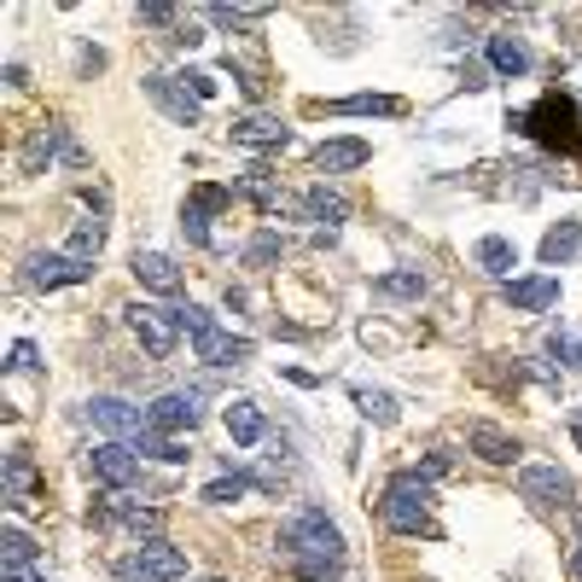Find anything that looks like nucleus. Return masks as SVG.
<instances>
[{"label": "nucleus", "instance_id": "40", "mask_svg": "<svg viewBox=\"0 0 582 582\" xmlns=\"http://www.w3.org/2000/svg\"><path fill=\"white\" fill-rule=\"evenodd\" d=\"M181 82H186V88H193L198 99H210V94H216V76H210V71H186Z\"/></svg>", "mask_w": 582, "mask_h": 582}, {"label": "nucleus", "instance_id": "35", "mask_svg": "<svg viewBox=\"0 0 582 582\" xmlns=\"http://www.w3.org/2000/svg\"><path fill=\"white\" fill-rule=\"evenodd\" d=\"M280 251H286V239H280V233H256L251 245H245V263H251V268H256V263H274Z\"/></svg>", "mask_w": 582, "mask_h": 582}, {"label": "nucleus", "instance_id": "14", "mask_svg": "<svg viewBox=\"0 0 582 582\" xmlns=\"http://www.w3.org/2000/svg\"><path fill=\"white\" fill-rule=\"evenodd\" d=\"M146 94L158 99V106H163L169 117H175V123H198V111H204V99H198L193 88H186V82L175 88L169 76H146Z\"/></svg>", "mask_w": 582, "mask_h": 582}, {"label": "nucleus", "instance_id": "38", "mask_svg": "<svg viewBox=\"0 0 582 582\" xmlns=\"http://www.w3.org/2000/svg\"><path fill=\"white\" fill-rule=\"evenodd\" d=\"M449 472H454V454H425V466H420L425 484H437V477H449Z\"/></svg>", "mask_w": 582, "mask_h": 582}, {"label": "nucleus", "instance_id": "10", "mask_svg": "<svg viewBox=\"0 0 582 582\" xmlns=\"http://www.w3.org/2000/svg\"><path fill=\"white\" fill-rule=\"evenodd\" d=\"M134 565H141L151 582H181L186 577V554H181V547H169L163 536H151V542L134 547Z\"/></svg>", "mask_w": 582, "mask_h": 582}, {"label": "nucleus", "instance_id": "3", "mask_svg": "<svg viewBox=\"0 0 582 582\" xmlns=\"http://www.w3.org/2000/svg\"><path fill=\"white\" fill-rule=\"evenodd\" d=\"M129 327H134V338L146 344L151 362H169V355H175V332H181L175 310H158V303H134V310H129Z\"/></svg>", "mask_w": 582, "mask_h": 582}, {"label": "nucleus", "instance_id": "6", "mask_svg": "<svg viewBox=\"0 0 582 582\" xmlns=\"http://www.w3.org/2000/svg\"><path fill=\"white\" fill-rule=\"evenodd\" d=\"M88 477H94V484H106V489L117 495V489H129L134 477H141V460H134L129 442H99V449L88 454Z\"/></svg>", "mask_w": 582, "mask_h": 582}, {"label": "nucleus", "instance_id": "45", "mask_svg": "<svg viewBox=\"0 0 582 582\" xmlns=\"http://www.w3.org/2000/svg\"><path fill=\"white\" fill-rule=\"evenodd\" d=\"M577 547H582V507H577Z\"/></svg>", "mask_w": 582, "mask_h": 582}, {"label": "nucleus", "instance_id": "32", "mask_svg": "<svg viewBox=\"0 0 582 582\" xmlns=\"http://www.w3.org/2000/svg\"><path fill=\"white\" fill-rule=\"evenodd\" d=\"M379 298H425V274L420 268H397L379 280Z\"/></svg>", "mask_w": 582, "mask_h": 582}, {"label": "nucleus", "instance_id": "17", "mask_svg": "<svg viewBox=\"0 0 582 582\" xmlns=\"http://www.w3.org/2000/svg\"><path fill=\"white\" fill-rule=\"evenodd\" d=\"M507 303H512V310H524V315H542V310H554V303H559V280H547V274H536V280H512Z\"/></svg>", "mask_w": 582, "mask_h": 582}, {"label": "nucleus", "instance_id": "19", "mask_svg": "<svg viewBox=\"0 0 582 582\" xmlns=\"http://www.w3.org/2000/svg\"><path fill=\"white\" fill-rule=\"evenodd\" d=\"M263 432H268V420H263V408H256L251 397L228 402V437L239 442V449H251V442H263Z\"/></svg>", "mask_w": 582, "mask_h": 582}, {"label": "nucleus", "instance_id": "42", "mask_svg": "<svg viewBox=\"0 0 582 582\" xmlns=\"http://www.w3.org/2000/svg\"><path fill=\"white\" fill-rule=\"evenodd\" d=\"M117 582H151V577H146L134 559H123V565H117Z\"/></svg>", "mask_w": 582, "mask_h": 582}, {"label": "nucleus", "instance_id": "29", "mask_svg": "<svg viewBox=\"0 0 582 582\" xmlns=\"http://www.w3.org/2000/svg\"><path fill=\"white\" fill-rule=\"evenodd\" d=\"M239 193H245V198H251L263 216H274V210H280V193H274V181L263 175V169H251V175H239Z\"/></svg>", "mask_w": 582, "mask_h": 582}, {"label": "nucleus", "instance_id": "22", "mask_svg": "<svg viewBox=\"0 0 582 582\" xmlns=\"http://www.w3.org/2000/svg\"><path fill=\"white\" fill-rule=\"evenodd\" d=\"M29 565H36V542L19 524H7L0 530V571H29Z\"/></svg>", "mask_w": 582, "mask_h": 582}, {"label": "nucleus", "instance_id": "13", "mask_svg": "<svg viewBox=\"0 0 582 582\" xmlns=\"http://www.w3.org/2000/svg\"><path fill=\"white\" fill-rule=\"evenodd\" d=\"M193 350H198L204 367H239V362H251V338H233V332H221V327L193 338Z\"/></svg>", "mask_w": 582, "mask_h": 582}, {"label": "nucleus", "instance_id": "44", "mask_svg": "<svg viewBox=\"0 0 582 582\" xmlns=\"http://www.w3.org/2000/svg\"><path fill=\"white\" fill-rule=\"evenodd\" d=\"M571 582H582V547H577V554H571Z\"/></svg>", "mask_w": 582, "mask_h": 582}, {"label": "nucleus", "instance_id": "4", "mask_svg": "<svg viewBox=\"0 0 582 582\" xmlns=\"http://www.w3.org/2000/svg\"><path fill=\"white\" fill-rule=\"evenodd\" d=\"M519 495H524V501H536V507H571L577 484L554 466V460H530V466H519Z\"/></svg>", "mask_w": 582, "mask_h": 582}, {"label": "nucleus", "instance_id": "5", "mask_svg": "<svg viewBox=\"0 0 582 582\" xmlns=\"http://www.w3.org/2000/svg\"><path fill=\"white\" fill-rule=\"evenodd\" d=\"M24 280L36 286V291L82 286V280H94V263H76V256H64V251H36V256L24 263Z\"/></svg>", "mask_w": 582, "mask_h": 582}, {"label": "nucleus", "instance_id": "31", "mask_svg": "<svg viewBox=\"0 0 582 582\" xmlns=\"http://www.w3.org/2000/svg\"><path fill=\"white\" fill-rule=\"evenodd\" d=\"M350 397H355V408H362V414H367L373 425H390V420H397V402H390L385 390H367V385H355Z\"/></svg>", "mask_w": 582, "mask_h": 582}, {"label": "nucleus", "instance_id": "7", "mask_svg": "<svg viewBox=\"0 0 582 582\" xmlns=\"http://www.w3.org/2000/svg\"><path fill=\"white\" fill-rule=\"evenodd\" d=\"M146 425H151V432H163V437L193 432V425H198V397H193V390H169V397H158L146 408Z\"/></svg>", "mask_w": 582, "mask_h": 582}, {"label": "nucleus", "instance_id": "20", "mask_svg": "<svg viewBox=\"0 0 582 582\" xmlns=\"http://www.w3.org/2000/svg\"><path fill=\"white\" fill-rule=\"evenodd\" d=\"M571 256H582V221H559V228L542 239V263L559 268V263H571Z\"/></svg>", "mask_w": 582, "mask_h": 582}, {"label": "nucleus", "instance_id": "46", "mask_svg": "<svg viewBox=\"0 0 582 582\" xmlns=\"http://www.w3.org/2000/svg\"><path fill=\"white\" fill-rule=\"evenodd\" d=\"M577 449H582V420H577Z\"/></svg>", "mask_w": 582, "mask_h": 582}, {"label": "nucleus", "instance_id": "15", "mask_svg": "<svg viewBox=\"0 0 582 582\" xmlns=\"http://www.w3.org/2000/svg\"><path fill=\"white\" fill-rule=\"evenodd\" d=\"M373 158L367 141H320L315 146V169L320 175H350V169H362Z\"/></svg>", "mask_w": 582, "mask_h": 582}, {"label": "nucleus", "instance_id": "28", "mask_svg": "<svg viewBox=\"0 0 582 582\" xmlns=\"http://www.w3.org/2000/svg\"><path fill=\"white\" fill-rule=\"evenodd\" d=\"M477 263H484L489 274H501V280H507V274L519 268V251H512L507 239H495V233H489V239H477Z\"/></svg>", "mask_w": 582, "mask_h": 582}, {"label": "nucleus", "instance_id": "33", "mask_svg": "<svg viewBox=\"0 0 582 582\" xmlns=\"http://www.w3.org/2000/svg\"><path fill=\"white\" fill-rule=\"evenodd\" d=\"M175 320H181V332H186V338H204V332H216V315H210V310H198V303H181V310H175Z\"/></svg>", "mask_w": 582, "mask_h": 582}, {"label": "nucleus", "instance_id": "43", "mask_svg": "<svg viewBox=\"0 0 582 582\" xmlns=\"http://www.w3.org/2000/svg\"><path fill=\"white\" fill-rule=\"evenodd\" d=\"M0 582H47V577H36V571H0Z\"/></svg>", "mask_w": 582, "mask_h": 582}, {"label": "nucleus", "instance_id": "26", "mask_svg": "<svg viewBox=\"0 0 582 582\" xmlns=\"http://www.w3.org/2000/svg\"><path fill=\"white\" fill-rule=\"evenodd\" d=\"M99 251H106V221H76V228H71V245H64V256H76V263H94Z\"/></svg>", "mask_w": 582, "mask_h": 582}, {"label": "nucleus", "instance_id": "21", "mask_svg": "<svg viewBox=\"0 0 582 582\" xmlns=\"http://www.w3.org/2000/svg\"><path fill=\"white\" fill-rule=\"evenodd\" d=\"M489 64H495L501 76H524V71H530V47L501 29V36H489Z\"/></svg>", "mask_w": 582, "mask_h": 582}, {"label": "nucleus", "instance_id": "18", "mask_svg": "<svg viewBox=\"0 0 582 582\" xmlns=\"http://www.w3.org/2000/svg\"><path fill=\"white\" fill-rule=\"evenodd\" d=\"M472 454H484L489 466H512L524 449H519L512 432H501V425H472Z\"/></svg>", "mask_w": 582, "mask_h": 582}, {"label": "nucleus", "instance_id": "25", "mask_svg": "<svg viewBox=\"0 0 582 582\" xmlns=\"http://www.w3.org/2000/svg\"><path fill=\"white\" fill-rule=\"evenodd\" d=\"M129 449H134V454H151V460H169V466H181V460H186V442H181V437L151 432V425H146V432L129 442Z\"/></svg>", "mask_w": 582, "mask_h": 582}, {"label": "nucleus", "instance_id": "39", "mask_svg": "<svg viewBox=\"0 0 582 582\" xmlns=\"http://www.w3.org/2000/svg\"><path fill=\"white\" fill-rule=\"evenodd\" d=\"M12 373H36L41 362H36V344H12V362H7Z\"/></svg>", "mask_w": 582, "mask_h": 582}, {"label": "nucleus", "instance_id": "41", "mask_svg": "<svg viewBox=\"0 0 582 582\" xmlns=\"http://www.w3.org/2000/svg\"><path fill=\"white\" fill-rule=\"evenodd\" d=\"M141 24H175V7H141Z\"/></svg>", "mask_w": 582, "mask_h": 582}, {"label": "nucleus", "instance_id": "8", "mask_svg": "<svg viewBox=\"0 0 582 582\" xmlns=\"http://www.w3.org/2000/svg\"><path fill=\"white\" fill-rule=\"evenodd\" d=\"M94 519L99 524H129L134 536H146V542L163 536V512L158 507H134V501H123V495H106V507H99Z\"/></svg>", "mask_w": 582, "mask_h": 582}, {"label": "nucleus", "instance_id": "9", "mask_svg": "<svg viewBox=\"0 0 582 582\" xmlns=\"http://www.w3.org/2000/svg\"><path fill=\"white\" fill-rule=\"evenodd\" d=\"M88 420L99 425V432L129 437V442L146 432V414H141V408H129V402H117V397H94V402H88Z\"/></svg>", "mask_w": 582, "mask_h": 582}, {"label": "nucleus", "instance_id": "36", "mask_svg": "<svg viewBox=\"0 0 582 582\" xmlns=\"http://www.w3.org/2000/svg\"><path fill=\"white\" fill-rule=\"evenodd\" d=\"M181 233L193 239V245H210V216H204V210H193V204H186V210H181Z\"/></svg>", "mask_w": 582, "mask_h": 582}, {"label": "nucleus", "instance_id": "11", "mask_svg": "<svg viewBox=\"0 0 582 582\" xmlns=\"http://www.w3.org/2000/svg\"><path fill=\"white\" fill-rule=\"evenodd\" d=\"M64 146H71V129H64V123H41L36 134H29V146L19 151L24 175H41L53 158H64Z\"/></svg>", "mask_w": 582, "mask_h": 582}, {"label": "nucleus", "instance_id": "2", "mask_svg": "<svg viewBox=\"0 0 582 582\" xmlns=\"http://www.w3.org/2000/svg\"><path fill=\"white\" fill-rule=\"evenodd\" d=\"M385 524L402 530V536L432 530V484H425L420 472H408V477H397V484L385 489Z\"/></svg>", "mask_w": 582, "mask_h": 582}, {"label": "nucleus", "instance_id": "27", "mask_svg": "<svg viewBox=\"0 0 582 582\" xmlns=\"http://www.w3.org/2000/svg\"><path fill=\"white\" fill-rule=\"evenodd\" d=\"M303 210H310L315 221H344V216H350V198H344V193H332V186H310Z\"/></svg>", "mask_w": 582, "mask_h": 582}, {"label": "nucleus", "instance_id": "23", "mask_svg": "<svg viewBox=\"0 0 582 582\" xmlns=\"http://www.w3.org/2000/svg\"><path fill=\"white\" fill-rule=\"evenodd\" d=\"M327 111H350V117H397L402 99L397 94H350V99H332Z\"/></svg>", "mask_w": 582, "mask_h": 582}, {"label": "nucleus", "instance_id": "37", "mask_svg": "<svg viewBox=\"0 0 582 582\" xmlns=\"http://www.w3.org/2000/svg\"><path fill=\"white\" fill-rule=\"evenodd\" d=\"M221 204H228V186H193V210H204V216H216Z\"/></svg>", "mask_w": 582, "mask_h": 582}, {"label": "nucleus", "instance_id": "1", "mask_svg": "<svg viewBox=\"0 0 582 582\" xmlns=\"http://www.w3.org/2000/svg\"><path fill=\"white\" fill-rule=\"evenodd\" d=\"M280 554L298 565L303 577L327 582V577H332V565L344 559V530H338L320 507H303L298 519L280 530Z\"/></svg>", "mask_w": 582, "mask_h": 582}, {"label": "nucleus", "instance_id": "12", "mask_svg": "<svg viewBox=\"0 0 582 582\" xmlns=\"http://www.w3.org/2000/svg\"><path fill=\"white\" fill-rule=\"evenodd\" d=\"M129 268H134V280H141L146 291H158V298H175V291H181V268L169 263L163 251H134Z\"/></svg>", "mask_w": 582, "mask_h": 582}, {"label": "nucleus", "instance_id": "47", "mask_svg": "<svg viewBox=\"0 0 582 582\" xmlns=\"http://www.w3.org/2000/svg\"><path fill=\"white\" fill-rule=\"evenodd\" d=\"M577 367H582V344H577Z\"/></svg>", "mask_w": 582, "mask_h": 582}, {"label": "nucleus", "instance_id": "30", "mask_svg": "<svg viewBox=\"0 0 582 582\" xmlns=\"http://www.w3.org/2000/svg\"><path fill=\"white\" fill-rule=\"evenodd\" d=\"M210 19H216L221 29H245V24H263V19H268V7H233V0H216Z\"/></svg>", "mask_w": 582, "mask_h": 582}, {"label": "nucleus", "instance_id": "24", "mask_svg": "<svg viewBox=\"0 0 582 582\" xmlns=\"http://www.w3.org/2000/svg\"><path fill=\"white\" fill-rule=\"evenodd\" d=\"M29 489H36V460H29L24 449H12L7 454V501H29Z\"/></svg>", "mask_w": 582, "mask_h": 582}, {"label": "nucleus", "instance_id": "16", "mask_svg": "<svg viewBox=\"0 0 582 582\" xmlns=\"http://www.w3.org/2000/svg\"><path fill=\"white\" fill-rule=\"evenodd\" d=\"M233 141H239V146H251V151H268V146H286V141H291V129L280 123V117L251 111V117H239V123H233Z\"/></svg>", "mask_w": 582, "mask_h": 582}, {"label": "nucleus", "instance_id": "34", "mask_svg": "<svg viewBox=\"0 0 582 582\" xmlns=\"http://www.w3.org/2000/svg\"><path fill=\"white\" fill-rule=\"evenodd\" d=\"M251 489V477H216V484H204V501H216V507H228V501H239V495Z\"/></svg>", "mask_w": 582, "mask_h": 582}]
</instances>
